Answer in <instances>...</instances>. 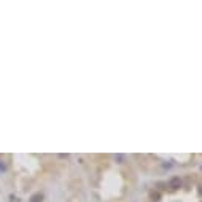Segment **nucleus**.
<instances>
[{
  "label": "nucleus",
  "instance_id": "obj_3",
  "mask_svg": "<svg viewBox=\"0 0 202 202\" xmlns=\"http://www.w3.org/2000/svg\"><path fill=\"white\" fill-rule=\"evenodd\" d=\"M159 197H161V194H159V193H151V199H153V201H158Z\"/></svg>",
  "mask_w": 202,
  "mask_h": 202
},
{
  "label": "nucleus",
  "instance_id": "obj_2",
  "mask_svg": "<svg viewBox=\"0 0 202 202\" xmlns=\"http://www.w3.org/2000/svg\"><path fill=\"white\" fill-rule=\"evenodd\" d=\"M41 199H43L41 194H34V196L30 197V202H41Z\"/></svg>",
  "mask_w": 202,
  "mask_h": 202
},
{
  "label": "nucleus",
  "instance_id": "obj_1",
  "mask_svg": "<svg viewBox=\"0 0 202 202\" xmlns=\"http://www.w3.org/2000/svg\"><path fill=\"white\" fill-rule=\"evenodd\" d=\"M181 186V180H180V177H173L172 180L169 181V188L170 189H178Z\"/></svg>",
  "mask_w": 202,
  "mask_h": 202
}]
</instances>
